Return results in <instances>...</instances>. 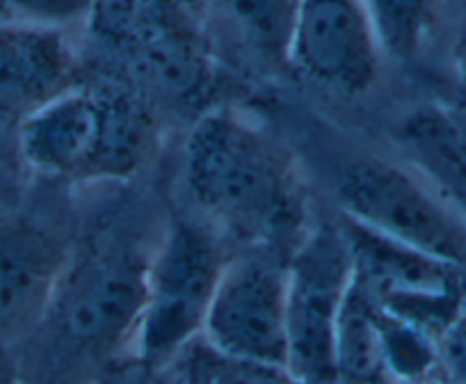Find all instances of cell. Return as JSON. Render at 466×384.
Segmentation results:
<instances>
[{
	"label": "cell",
	"mask_w": 466,
	"mask_h": 384,
	"mask_svg": "<svg viewBox=\"0 0 466 384\" xmlns=\"http://www.w3.org/2000/svg\"><path fill=\"white\" fill-rule=\"evenodd\" d=\"M89 384H94V382H89Z\"/></svg>",
	"instance_id": "d4e9b609"
},
{
	"label": "cell",
	"mask_w": 466,
	"mask_h": 384,
	"mask_svg": "<svg viewBox=\"0 0 466 384\" xmlns=\"http://www.w3.org/2000/svg\"><path fill=\"white\" fill-rule=\"evenodd\" d=\"M370 300L439 341L466 311V272L340 217Z\"/></svg>",
	"instance_id": "ba28073f"
},
{
	"label": "cell",
	"mask_w": 466,
	"mask_h": 384,
	"mask_svg": "<svg viewBox=\"0 0 466 384\" xmlns=\"http://www.w3.org/2000/svg\"><path fill=\"white\" fill-rule=\"evenodd\" d=\"M76 53L65 30L0 19V126L25 117L76 87Z\"/></svg>",
	"instance_id": "8fae6325"
},
{
	"label": "cell",
	"mask_w": 466,
	"mask_h": 384,
	"mask_svg": "<svg viewBox=\"0 0 466 384\" xmlns=\"http://www.w3.org/2000/svg\"><path fill=\"white\" fill-rule=\"evenodd\" d=\"M0 384H25L15 348L0 346Z\"/></svg>",
	"instance_id": "603a6c76"
},
{
	"label": "cell",
	"mask_w": 466,
	"mask_h": 384,
	"mask_svg": "<svg viewBox=\"0 0 466 384\" xmlns=\"http://www.w3.org/2000/svg\"><path fill=\"white\" fill-rule=\"evenodd\" d=\"M131 57L158 92L177 99H190L206 80V53L192 28L169 35Z\"/></svg>",
	"instance_id": "2e32d148"
},
{
	"label": "cell",
	"mask_w": 466,
	"mask_h": 384,
	"mask_svg": "<svg viewBox=\"0 0 466 384\" xmlns=\"http://www.w3.org/2000/svg\"><path fill=\"white\" fill-rule=\"evenodd\" d=\"M183 186L206 225L245 248L290 257L309 227L286 154L233 110H210L187 133Z\"/></svg>",
	"instance_id": "7a4b0ae2"
},
{
	"label": "cell",
	"mask_w": 466,
	"mask_h": 384,
	"mask_svg": "<svg viewBox=\"0 0 466 384\" xmlns=\"http://www.w3.org/2000/svg\"><path fill=\"white\" fill-rule=\"evenodd\" d=\"M407 165L466 222V119L437 104L416 106L396 131Z\"/></svg>",
	"instance_id": "7c38bea8"
},
{
	"label": "cell",
	"mask_w": 466,
	"mask_h": 384,
	"mask_svg": "<svg viewBox=\"0 0 466 384\" xmlns=\"http://www.w3.org/2000/svg\"><path fill=\"white\" fill-rule=\"evenodd\" d=\"M74 245L35 213L0 216V346L15 348L42 320Z\"/></svg>",
	"instance_id": "30bf717a"
},
{
	"label": "cell",
	"mask_w": 466,
	"mask_h": 384,
	"mask_svg": "<svg viewBox=\"0 0 466 384\" xmlns=\"http://www.w3.org/2000/svg\"><path fill=\"white\" fill-rule=\"evenodd\" d=\"M423 384H441V379L434 378V379H428V382H423Z\"/></svg>",
	"instance_id": "cb8c5ba5"
},
{
	"label": "cell",
	"mask_w": 466,
	"mask_h": 384,
	"mask_svg": "<svg viewBox=\"0 0 466 384\" xmlns=\"http://www.w3.org/2000/svg\"><path fill=\"white\" fill-rule=\"evenodd\" d=\"M154 122L122 92L66 89L16 126V145L35 174L53 181H127L154 147Z\"/></svg>",
	"instance_id": "3957f363"
},
{
	"label": "cell",
	"mask_w": 466,
	"mask_h": 384,
	"mask_svg": "<svg viewBox=\"0 0 466 384\" xmlns=\"http://www.w3.org/2000/svg\"><path fill=\"white\" fill-rule=\"evenodd\" d=\"M340 217L466 272V222L411 165L361 156L339 169Z\"/></svg>",
	"instance_id": "5b68a950"
},
{
	"label": "cell",
	"mask_w": 466,
	"mask_h": 384,
	"mask_svg": "<svg viewBox=\"0 0 466 384\" xmlns=\"http://www.w3.org/2000/svg\"><path fill=\"white\" fill-rule=\"evenodd\" d=\"M437 378L443 384H466V311L439 337Z\"/></svg>",
	"instance_id": "44dd1931"
},
{
	"label": "cell",
	"mask_w": 466,
	"mask_h": 384,
	"mask_svg": "<svg viewBox=\"0 0 466 384\" xmlns=\"http://www.w3.org/2000/svg\"><path fill=\"white\" fill-rule=\"evenodd\" d=\"M151 248L115 229L74 245L42 320L15 346L25 384H89L131 355Z\"/></svg>",
	"instance_id": "6da1fadb"
},
{
	"label": "cell",
	"mask_w": 466,
	"mask_h": 384,
	"mask_svg": "<svg viewBox=\"0 0 466 384\" xmlns=\"http://www.w3.org/2000/svg\"><path fill=\"white\" fill-rule=\"evenodd\" d=\"M286 266L289 257L275 249L231 254L201 339L224 357L286 370Z\"/></svg>",
	"instance_id": "52a82bcc"
},
{
	"label": "cell",
	"mask_w": 466,
	"mask_h": 384,
	"mask_svg": "<svg viewBox=\"0 0 466 384\" xmlns=\"http://www.w3.org/2000/svg\"><path fill=\"white\" fill-rule=\"evenodd\" d=\"M352 281L343 220L309 222L286 266V373L298 384L336 379V329Z\"/></svg>",
	"instance_id": "8992f818"
},
{
	"label": "cell",
	"mask_w": 466,
	"mask_h": 384,
	"mask_svg": "<svg viewBox=\"0 0 466 384\" xmlns=\"http://www.w3.org/2000/svg\"><path fill=\"white\" fill-rule=\"evenodd\" d=\"M439 0H361L382 53L393 60H414L423 48Z\"/></svg>",
	"instance_id": "e0dca14e"
},
{
	"label": "cell",
	"mask_w": 466,
	"mask_h": 384,
	"mask_svg": "<svg viewBox=\"0 0 466 384\" xmlns=\"http://www.w3.org/2000/svg\"><path fill=\"white\" fill-rule=\"evenodd\" d=\"M382 57L361 0H302L289 69L320 87L352 96L373 87Z\"/></svg>",
	"instance_id": "9c48e42d"
},
{
	"label": "cell",
	"mask_w": 466,
	"mask_h": 384,
	"mask_svg": "<svg viewBox=\"0 0 466 384\" xmlns=\"http://www.w3.org/2000/svg\"><path fill=\"white\" fill-rule=\"evenodd\" d=\"M92 0H0L3 21L65 30L66 25L87 21Z\"/></svg>",
	"instance_id": "d6986e66"
},
{
	"label": "cell",
	"mask_w": 466,
	"mask_h": 384,
	"mask_svg": "<svg viewBox=\"0 0 466 384\" xmlns=\"http://www.w3.org/2000/svg\"><path fill=\"white\" fill-rule=\"evenodd\" d=\"M94 384H186L169 366H154L128 355L112 361L98 373Z\"/></svg>",
	"instance_id": "ffe728a7"
},
{
	"label": "cell",
	"mask_w": 466,
	"mask_h": 384,
	"mask_svg": "<svg viewBox=\"0 0 466 384\" xmlns=\"http://www.w3.org/2000/svg\"><path fill=\"white\" fill-rule=\"evenodd\" d=\"M85 24L98 39L131 56L192 28L178 0H92Z\"/></svg>",
	"instance_id": "5bb4252c"
},
{
	"label": "cell",
	"mask_w": 466,
	"mask_h": 384,
	"mask_svg": "<svg viewBox=\"0 0 466 384\" xmlns=\"http://www.w3.org/2000/svg\"><path fill=\"white\" fill-rule=\"evenodd\" d=\"M387 378L378 309L355 277L336 329V379L384 384Z\"/></svg>",
	"instance_id": "9a60e30c"
},
{
	"label": "cell",
	"mask_w": 466,
	"mask_h": 384,
	"mask_svg": "<svg viewBox=\"0 0 466 384\" xmlns=\"http://www.w3.org/2000/svg\"><path fill=\"white\" fill-rule=\"evenodd\" d=\"M375 309H378L384 369L389 378L398 384H423L437 378V339L416 325L389 314L382 307L375 305Z\"/></svg>",
	"instance_id": "ac0fdd59"
},
{
	"label": "cell",
	"mask_w": 466,
	"mask_h": 384,
	"mask_svg": "<svg viewBox=\"0 0 466 384\" xmlns=\"http://www.w3.org/2000/svg\"><path fill=\"white\" fill-rule=\"evenodd\" d=\"M452 66L460 89L466 94V12L457 21L455 37H452Z\"/></svg>",
	"instance_id": "7402d4cb"
},
{
	"label": "cell",
	"mask_w": 466,
	"mask_h": 384,
	"mask_svg": "<svg viewBox=\"0 0 466 384\" xmlns=\"http://www.w3.org/2000/svg\"><path fill=\"white\" fill-rule=\"evenodd\" d=\"M215 21L233 51L257 69L289 66L290 39L302 0H210Z\"/></svg>",
	"instance_id": "4fadbf2b"
},
{
	"label": "cell",
	"mask_w": 466,
	"mask_h": 384,
	"mask_svg": "<svg viewBox=\"0 0 466 384\" xmlns=\"http://www.w3.org/2000/svg\"><path fill=\"white\" fill-rule=\"evenodd\" d=\"M227 258L224 240L204 220L186 216L169 220L147 263L145 302L133 357L167 366L204 334Z\"/></svg>",
	"instance_id": "277c9868"
}]
</instances>
